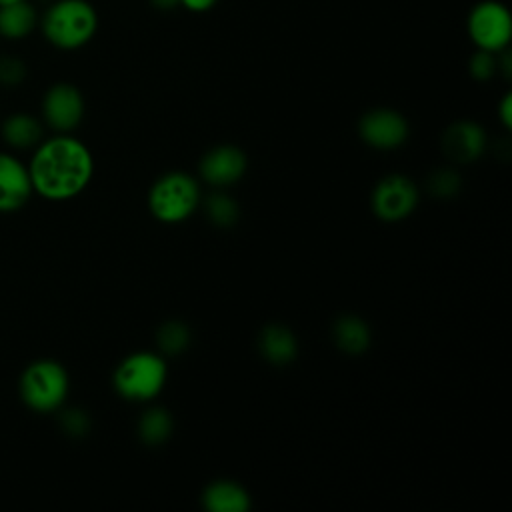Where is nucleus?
<instances>
[{"label":"nucleus","instance_id":"1","mask_svg":"<svg viewBox=\"0 0 512 512\" xmlns=\"http://www.w3.org/2000/svg\"><path fill=\"white\" fill-rule=\"evenodd\" d=\"M92 172L90 150L70 134H56L40 142L28 162L32 190L52 202L78 196L88 186Z\"/></svg>","mask_w":512,"mask_h":512},{"label":"nucleus","instance_id":"2","mask_svg":"<svg viewBox=\"0 0 512 512\" xmlns=\"http://www.w3.org/2000/svg\"><path fill=\"white\" fill-rule=\"evenodd\" d=\"M40 28L52 46L76 50L96 34L98 14L86 0H56L46 8Z\"/></svg>","mask_w":512,"mask_h":512},{"label":"nucleus","instance_id":"3","mask_svg":"<svg viewBox=\"0 0 512 512\" xmlns=\"http://www.w3.org/2000/svg\"><path fill=\"white\" fill-rule=\"evenodd\" d=\"M70 380L66 368L50 358L30 362L20 374L18 392L22 402L34 412H54L68 396Z\"/></svg>","mask_w":512,"mask_h":512},{"label":"nucleus","instance_id":"4","mask_svg":"<svg viewBox=\"0 0 512 512\" xmlns=\"http://www.w3.org/2000/svg\"><path fill=\"white\" fill-rule=\"evenodd\" d=\"M112 382L126 400H150L164 388L166 362L154 352H134L116 366Z\"/></svg>","mask_w":512,"mask_h":512},{"label":"nucleus","instance_id":"5","mask_svg":"<svg viewBox=\"0 0 512 512\" xmlns=\"http://www.w3.org/2000/svg\"><path fill=\"white\" fill-rule=\"evenodd\" d=\"M200 190L192 176L170 172L160 176L148 194L150 212L160 222H182L198 206Z\"/></svg>","mask_w":512,"mask_h":512},{"label":"nucleus","instance_id":"6","mask_svg":"<svg viewBox=\"0 0 512 512\" xmlns=\"http://www.w3.org/2000/svg\"><path fill=\"white\" fill-rule=\"evenodd\" d=\"M468 36L478 50L502 52L508 48L512 38V16L510 10L496 0L478 2L468 14Z\"/></svg>","mask_w":512,"mask_h":512},{"label":"nucleus","instance_id":"7","mask_svg":"<svg viewBox=\"0 0 512 512\" xmlns=\"http://www.w3.org/2000/svg\"><path fill=\"white\" fill-rule=\"evenodd\" d=\"M418 202V190L406 176L392 174L382 178L372 192V210L384 222L406 218Z\"/></svg>","mask_w":512,"mask_h":512},{"label":"nucleus","instance_id":"8","mask_svg":"<svg viewBox=\"0 0 512 512\" xmlns=\"http://www.w3.org/2000/svg\"><path fill=\"white\" fill-rule=\"evenodd\" d=\"M42 116L58 134L74 130L84 116V98L80 90L68 82L50 86L42 98Z\"/></svg>","mask_w":512,"mask_h":512},{"label":"nucleus","instance_id":"9","mask_svg":"<svg viewBox=\"0 0 512 512\" xmlns=\"http://www.w3.org/2000/svg\"><path fill=\"white\" fill-rule=\"evenodd\" d=\"M358 130L362 140L378 150H394L408 138V124L404 116L388 108H378L364 114Z\"/></svg>","mask_w":512,"mask_h":512},{"label":"nucleus","instance_id":"10","mask_svg":"<svg viewBox=\"0 0 512 512\" xmlns=\"http://www.w3.org/2000/svg\"><path fill=\"white\" fill-rule=\"evenodd\" d=\"M34 194L28 166L16 156L0 152V212H16Z\"/></svg>","mask_w":512,"mask_h":512},{"label":"nucleus","instance_id":"11","mask_svg":"<svg viewBox=\"0 0 512 512\" xmlns=\"http://www.w3.org/2000/svg\"><path fill=\"white\" fill-rule=\"evenodd\" d=\"M246 170V156L236 146H216L200 160V174L212 186H228L242 178Z\"/></svg>","mask_w":512,"mask_h":512},{"label":"nucleus","instance_id":"12","mask_svg":"<svg viewBox=\"0 0 512 512\" xmlns=\"http://www.w3.org/2000/svg\"><path fill=\"white\" fill-rule=\"evenodd\" d=\"M484 146H486V134L482 126L470 120H460L452 124L444 132V140H442L444 154L454 162L476 160L484 152Z\"/></svg>","mask_w":512,"mask_h":512},{"label":"nucleus","instance_id":"13","mask_svg":"<svg viewBox=\"0 0 512 512\" xmlns=\"http://www.w3.org/2000/svg\"><path fill=\"white\" fill-rule=\"evenodd\" d=\"M202 506L210 512H246L250 496L232 480H216L202 492Z\"/></svg>","mask_w":512,"mask_h":512},{"label":"nucleus","instance_id":"14","mask_svg":"<svg viewBox=\"0 0 512 512\" xmlns=\"http://www.w3.org/2000/svg\"><path fill=\"white\" fill-rule=\"evenodd\" d=\"M258 348H260V354L268 362L288 364L294 360V356L298 352V342L288 328H284L280 324H270L260 332Z\"/></svg>","mask_w":512,"mask_h":512},{"label":"nucleus","instance_id":"15","mask_svg":"<svg viewBox=\"0 0 512 512\" xmlns=\"http://www.w3.org/2000/svg\"><path fill=\"white\" fill-rule=\"evenodd\" d=\"M38 24V12L28 2H14L0 6V36L6 40L26 38Z\"/></svg>","mask_w":512,"mask_h":512},{"label":"nucleus","instance_id":"16","mask_svg":"<svg viewBox=\"0 0 512 512\" xmlns=\"http://www.w3.org/2000/svg\"><path fill=\"white\" fill-rule=\"evenodd\" d=\"M2 138L8 146L18 150L36 148L42 140V124L24 112H16L2 122Z\"/></svg>","mask_w":512,"mask_h":512},{"label":"nucleus","instance_id":"17","mask_svg":"<svg viewBox=\"0 0 512 512\" xmlns=\"http://www.w3.org/2000/svg\"><path fill=\"white\" fill-rule=\"evenodd\" d=\"M334 340L346 354H362L370 346V328L358 316H340L334 322Z\"/></svg>","mask_w":512,"mask_h":512},{"label":"nucleus","instance_id":"18","mask_svg":"<svg viewBox=\"0 0 512 512\" xmlns=\"http://www.w3.org/2000/svg\"><path fill=\"white\" fill-rule=\"evenodd\" d=\"M172 416L164 408H150L142 414L138 422V434L142 442L156 446L162 444L172 434Z\"/></svg>","mask_w":512,"mask_h":512},{"label":"nucleus","instance_id":"19","mask_svg":"<svg viewBox=\"0 0 512 512\" xmlns=\"http://www.w3.org/2000/svg\"><path fill=\"white\" fill-rule=\"evenodd\" d=\"M156 340L164 354H180L190 344V330L180 320H168L160 326Z\"/></svg>","mask_w":512,"mask_h":512},{"label":"nucleus","instance_id":"20","mask_svg":"<svg viewBox=\"0 0 512 512\" xmlns=\"http://www.w3.org/2000/svg\"><path fill=\"white\" fill-rule=\"evenodd\" d=\"M206 214H208V218L212 220L214 226L228 228V226L236 224V220L240 216V210H238V204L230 196L212 194L206 202Z\"/></svg>","mask_w":512,"mask_h":512},{"label":"nucleus","instance_id":"21","mask_svg":"<svg viewBox=\"0 0 512 512\" xmlns=\"http://www.w3.org/2000/svg\"><path fill=\"white\" fill-rule=\"evenodd\" d=\"M428 188L438 198H450L460 190V176L450 168H440L430 174Z\"/></svg>","mask_w":512,"mask_h":512},{"label":"nucleus","instance_id":"22","mask_svg":"<svg viewBox=\"0 0 512 512\" xmlns=\"http://www.w3.org/2000/svg\"><path fill=\"white\" fill-rule=\"evenodd\" d=\"M494 52L488 50H476L472 60H470V74L476 80H490L494 76V72L498 70V60L494 58Z\"/></svg>","mask_w":512,"mask_h":512},{"label":"nucleus","instance_id":"23","mask_svg":"<svg viewBox=\"0 0 512 512\" xmlns=\"http://www.w3.org/2000/svg\"><path fill=\"white\" fill-rule=\"evenodd\" d=\"M26 78V66L14 56L0 58V84L18 86Z\"/></svg>","mask_w":512,"mask_h":512},{"label":"nucleus","instance_id":"24","mask_svg":"<svg viewBox=\"0 0 512 512\" xmlns=\"http://www.w3.org/2000/svg\"><path fill=\"white\" fill-rule=\"evenodd\" d=\"M62 428L72 436H84L90 428V418L82 410H68L62 414Z\"/></svg>","mask_w":512,"mask_h":512},{"label":"nucleus","instance_id":"25","mask_svg":"<svg viewBox=\"0 0 512 512\" xmlns=\"http://www.w3.org/2000/svg\"><path fill=\"white\" fill-rule=\"evenodd\" d=\"M498 114H500V120L506 128L512 126V94H506L500 102V108H498Z\"/></svg>","mask_w":512,"mask_h":512},{"label":"nucleus","instance_id":"26","mask_svg":"<svg viewBox=\"0 0 512 512\" xmlns=\"http://www.w3.org/2000/svg\"><path fill=\"white\" fill-rule=\"evenodd\" d=\"M216 4V0H180V6H184L190 12H206Z\"/></svg>","mask_w":512,"mask_h":512},{"label":"nucleus","instance_id":"27","mask_svg":"<svg viewBox=\"0 0 512 512\" xmlns=\"http://www.w3.org/2000/svg\"><path fill=\"white\" fill-rule=\"evenodd\" d=\"M154 4V8L158 10H172L176 6H180V0H150Z\"/></svg>","mask_w":512,"mask_h":512},{"label":"nucleus","instance_id":"28","mask_svg":"<svg viewBox=\"0 0 512 512\" xmlns=\"http://www.w3.org/2000/svg\"><path fill=\"white\" fill-rule=\"evenodd\" d=\"M14 2H22V0H0V6H6V4H14Z\"/></svg>","mask_w":512,"mask_h":512}]
</instances>
